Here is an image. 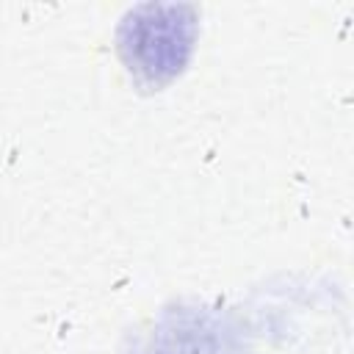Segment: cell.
<instances>
[{"label":"cell","instance_id":"cell-1","mask_svg":"<svg viewBox=\"0 0 354 354\" xmlns=\"http://www.w3.org/2000/svg\"><path fill=\"white\" fill-rule=\"evenodd\" d=\"M194 47V19L188 8L144 6L119 28V53L130 75L147 86L169 83L183 72Z\"/></svg>","mask_w":354,"mask_h":354}]
</instances>
